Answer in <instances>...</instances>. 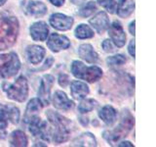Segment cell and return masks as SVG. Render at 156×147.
<instances>
[{
	"instance_id": "3",
	"label": "cell",
	"mask_w": 156,
	"mask_h": 147,
	"mask_svg": "<svg viewBox=\"0 0 156 147\" xmlns=\"http://www.w3.org/2000/svg\"><path fill=\"white\" fill-rule=\"evenodd\" d=\"M134 126V118L131 115L128 110H124L122 112L121 121L119 125L112 130H105L104 132L105 139L108 142L110 145H113L122 138H124L129 134Z\"/></svg>"
},
{
	"instance_id": "18",
	"label": "cell",
	"mask_w": 156,
	"mask_h": 147,
	"mask_svg": "<svg viewBox=\"0 0 156 147\" xmlns=\"http://www.w3.org/2000/svg\"><path fill=\"white\" fill-rule=\"evenodd\" d=\"M71 95L76 100H80L85 98L86 95L89 94V87L85 82H82L79 81H74L71 82L70 85Z\"/></svg>"
},
{
	"instance_id": "35",
	"label": "cell",
	"mask_w": 156,
	"mask_h": 147,
	"mask_svg": "<svg viewBox=\"0 0 156 147\" xmlns=\"http://www.w3.org/2000/svg\"><path fill=\"white\" fill-rule=\"evenodd\" d=\"M135 24H136V22L133 21V22L130 24V26H129V31H130V33L132 34V36H135V34H136V32H135Z\"/></svg>"
},
{
	"instance_id": "23",
	"label": "cell",
	"mask_w": 156,
	"mask_h": 147,
	"mask_svg": "<svg viewBox=\"0 0 156 147\" xmlns=\"http://www.w3.org/2000/svg\"><path fill=\"white\" fill-rule=\"evenodd\" d=\"M71 146H79V147H84V146H97V141L95 136L93 135L91 132H85L82 134L79 137L72 142Z\"/></svg>"
},
{
	"instance_id": "25",
	"label": "cell",
	"mask_w": 156,
	"mask_h": 147,
	"mask_svg": "<svg viewBox=\"0 0 156 147\" xmlns=\"http://www.w3.org/2000/svg\"><path fill=\"white\" fill-rule=\"evenodd\" d=\"M94 36V32L92 28L87 26L85 24H79L75 29V37L79 39H86V38H92Z\"/></svg>"
},
{
	"instance_id": "10",
	"label": "cell",
	"mask_w": 156,
	"mask_h": 147,
	"mask_svg": "<svg viewBox=\"0 0 156 147\" xmlns=\"http://www.w3.org/2000/svg\"><path fill=\"white\" fill-rule=\"evenodd\" d=\"M108 34L111 41L117 47L124 46V44L126 42V33L119 22L115 21L112 23L110 27H108Z\"/></svg>"
},
{
	"instance_id": "2",
	"label": "cell",
	"mask_w": 156,
	"mask_h": 147,
	"mask_svg": "<svg viewBox=\"0 0 156 147\" xmlns=\"http://www.w3.org/2000/svg\"><path fill=\"white\" fill-rule=\"evenodd\" d=\"M46 116L51 125L55 127V130L51 132V136L53 137V141L56 143H62L69 138L70 134V125L71 122L66 119V117L60 115L57 112L52 110H48L46 112Z\"/></svg>"
},
{
	"instance_id": "9",
	"label": "cell",
	"mask_w": 156,
	"mask_h": 147,
	"mask_svg": "<svg viewBox=\"0 0 156 147\" xmlns=\"http://www.w3.org/2000/svg\"><path fill=\"white\" fill-rule=\"evenodd\" d=\"M50 24L58 31H68L73 26L74 20L72 17L66 16L65 14L61 13H55L49 19Z\"/></svg>"
},
{
	"instance_id": "22",
	"label": "cell",
	"mask_w": 156,
	"mask_h": 147,
	"mask_svg": "<svg viewBox=\"0 0 156 147\" xmlns=\"http://www.w3.org/2000/svg\"><path fill=\"white\" fill-rule=\"evenodd\" d=\"M27 12L33 17H42L47 13L46 5L38 1H29L27 5Z\"/></svg>"
},
{
	"instance_id": "36",
	"label": "cell",
	"mask_w": 156,
	"mask_h": 147,
	"mask_svg": "<svg viewBox=\"0 0 156 147\" xmlns=\"http://www.w3.org/2000/svg\"><path fill=\"white\" fill-rule=\"evenodd\" d=\"M119 147H125V146H129V147H132V146H134L133 144L131 143L130 141H122L121 143L118 144Z\"/></svg>"
},
{
	"instance_id": "5",
	"label": "cell",
	"mask_w": 156,
	"mask_h": 147,
	"mask_svg": "<svg viewBox=\"0 0 156 147\" xmlns=\"http://www.w3.org/2000/svg\"><path fill=\"white\" fill-rule=\"evenodd\" d=\"M21 68V62L15 52L0 54V78L15 76Z\"/></svg>"
},
{
	"instance_id": "20",
	"label": "cell",
	"mask_w": 156,
	"mask_h": 147,
	"mask_svg": "<svg viewBox=\"0 0 156 147\" xmlns=\"http://www.w3.org/2000/svg\"><path fill=\"white\" fill-rule=\"evenodd\" d=\"M134 0H117L116 13L121 18H127L134 12Z\"/></svg>"
},
{
	"instance_id": "19",
	"label": "cell",
	"mask_w": 156,
	"mask_h": 147,
	"mask_svg": "<svg viewBox=\"0 0 156 147\" xmlns=\"http://www.w3.org/2000/svg\"><path fill=\"white\" fill-rule=\"evenodd\" d=\"M43 104L39 98H32V99L28 102L27 106L26 114H24V121L28 123L34 117H36L37 114L42 109Z\"/></svg>"
},
{
	"instance_id": "31",
	"label": "cell",
	"mask_w": 156,
	"mask_h": 147,
	"mask_svg": "<svg viewBox=\"0 0 156 147\" xmlns=\"http://www.w3.org/2000/svg\"><path fill=\"white\" fill-rule=\"evenodd\" d=\"M101 46H102V49H104L105 52L111 53V52L114 51V47H113V45H112L111 40H109V39H105V40L102 42Z\"/></svg>"
},
{
	"instance_id": "29",
	"label": "cell",
	"mask_w": 156,
	"mask_h": 147,
	"mask_svg": "<svg viewBox=\"0 0 156 147\" xmlns=\"http://www.w3.org/2000/svg\"><path fill=\"white\" fill-rule=\"evenodd\" d=\"M106 63L109 66H120L126 63V57L124 55H121V54H117V55L107 58Z\"/></svg>"
},
{
	"instance_id": "26",
	"label": "cell",
	"mask_w": 156,
	"mask_h": 147,
	"mask_svg": "<svg viewBox=\"0 0 156 147\" xmlns=\"http://www.w3.org/2000/svg\"><path fill=\"white\" fill-rule=\"evenodd\" d=\"M97 106H98V102L95 99H85L78 105V111L81 114H85V113L94 110Z\"/></svg>"
},
{
	"instance_id": "7",
	"label": "cell",
	"mask_w": 156,
	"mask_h": 147,
	"mask_svg": "<svg viewBox=\"0 0 156 147\" xmlns=\"http://www.w3.org/2000/svg\"><path fill=\"white\" fill-rule=\"evenodd\" d=\"M28 123H29L28 130L33 136H39L45 140H50L51 130L48 129L46 122L42 121L38 116H36Z\"/></svg>"
},
{
	"instance_id": "33",
	"label": "cell",
	"mask_w": 156,
	"mask_h": 147,
	"mask_svg": "<svg viewBox=\"0 0 156 147\" xmlns=\"http://www.w3.org/2000/svg\"><path fill=\"white\" fill-rule=\"evenodd\" d=\"M128 51L130 53V55L133 58H135V56H136V53H135V40H131V42L129 43Z\"/></svg>"
},
{
	"instance_id": "11",
	"label": "cell",
	"mask_w": 156,
	"mask_h": 147,
	"mask_svg": "<svg viewBox=\"0 0 156 147\" xmlns=\"http://www.w3.org/2000/svg\"><path fill=\"white\" fill-rule=\"evenodd\" d=\"M47 46L53 52L65 50L70 46V41L66 36H60L58 33H52L47 40Z\"/></svg>"
},
{
	"instance_id": "17",
	"label": "cell",
	"mask_w": 156,
	"mask_h": 147,
	"mask_svg": "<svg viewBox=\"0 0 156 147\" xmlns=\"http://www.w3.org/2000/svg\"><path fill=\"white\" fill-rule=\"evenodd\" d=\"M78 55L88 63L95 64L99 60V55L91 44H81L78 48Z\"/></svg>"
},
{
	"instance_id": "37",
	"label": "cell",
	"mask_w": 156,
	"mask_h": 147,
	"mask_svg": "<svg viewBox=\"0 0 156 147\" xmlns=\"http://www.w3.org/2000/svg\"><path fill=\"white\" fill-rule=\"evenodd\" d=\"M70 2L72 4H75V5H80L83 2H85V0H70Z\"/></svg>"
},
{
	"instance_id": "1",
	"label": "cell",
	"mask_w": 156,
	"mask_h": 147,
	"mask_svg": "<svg viewBox=\"0 0 156 147\" xmlns=\"http://www.w3.org/2000/svg\"><path fill=\"white\" fill-rule=\"evenodd\" d=\"M20 31L18 19L8 12H0V51L12 47Z\"/></svg>"
},
{
	"instance_id": "34",
	"label": "cell",
	"mask_w": 156,
	"mask_h": 147,
	"mask_svg": "<svg viewBox=\"0 0 156 147\" xmlns=\"http://www.w3.org/2000/svg\"><path fill=\"white\" fill-rule=\"evenodd\" d=\"M53 5H55V6L57 7H61L63 5V3H65L66 0H49Z\"/></svg>"
},
{
	"instance_id": "4",
	"label": "cell",
	"mask_w": 156,
	"mask_h": 147,
	"mask_svg": "<svg viewBox=\"0 0 156 147\" xmlns=\"http://www.w3.org/2000/svg\"><path fill=\"white\" fill-rule=\"evenodd\" d=\"M71 73L75 77L91 83L98 81L102 77V71L101 68L97 66L87 67L84 65V63L78 60L72 62Z\"/></svg>"
},
{
	"instance_id": "27",
	"label": "cell",
	"mask_w": 156,
	"mask_h": 147,
	"mask_svg": "<svg viewBox=\"0 0 156 147\" xmlns=\"http://www.w3.org/2000/svg\"><path fill=\"white\" fill-rule=\"evenodd\" d=\"M97 6H96V2L94 1H90L88 2L86 5H84L78 12V15L82 18H87L91 16V15L94 13V11L96 10Z\"/></svg>"
},
{
	"instance_id": "13",
	"label": "cell",
	"mask_w": 156,
	"mask_h": 147,
	"mask_svg": "<svg viewBox=\"0 0 156 147\" xmlns=\"http://www.w3.org/2000/svg\"><path fill=\"white\" fill-rule=\"evenodd\" d=\"M52 101H53V105L55 106L57 109H60V110L67 111V110H70L71 108H73V106H74L73 101L67 97V95L65 92L61 90H58L55 92V94L53 95Z\"/></svg>"
},
{
	"instance_id": "30",
	"label": "cell",
	"mask_w": 156,
	"mask_h": 147,
	"mask_svg": "<svg viewBox=\"0 0 156 147\" xmlns=\"http://www.w3.org/2000/svg\"><path fill=\"white\" fill-rule=\"evenodd\" d=\"M68 83H69V77L66 75V74H61L58 76V85L62 87H66L67 86Z\"/></svg>"
},
{
	"instance_id": "32",
	"label": "cell",
	"mask_w": 156,
	"mask_h": 147,
	"mask_svg": "<svg viewBox=\"0 0 156 147\" xmlns=\"http://www.w3.org/2000/svg\"><path fill=\"white\" fill-rule=\"evenodd\" d=\"M6 127H7V121L0 117V135L4 136L6 134Z\"/></svg>"
},
{
	"instance_id": "12",
	"label": "cell",
	"mask_w": 156,
	"mask_h": 147,
	"mask_svg": "<svg viewBox=\"0 0 156 147\" xmlns=\"http://www.w3.org/2000/svg\"><path fill=\"white\" fill-rule=\"evenodd\" d=\"M30 36L33 40L36 41H45L48 34H49V28L47 27V24L44 22H36L32 24L29 28Z\"/></svg>"
},
{
	"instance_id": "24",
	"label": "cell",
	"mask_w": 156,
	"mask_h": 147,
	"mask_svg": "<svg viewBox=\"0 0 156 147\" xmlns=\"http://www.w3.org/2000/svg\"><path fill=\"white\" fill-rule=\"evenodd\" d=\"M10 144L16 147H26L27 146V137L22 130H14L10 135Z\"/></svg>"
},
{
	"instance_id": "21",
	"label": "cell",
	"mask_w": 156,
	"mask_h": 147,
	"mask_svg": "<svg viewBox=\"0 0 156 147\" xmlns=\"http://www.w3.org/2000/svg\"><path fill=\"white\" fill-rule=\"evenodd\" d=\"M99 117L107 126H112L116 121L117 112L112 106H104L99 112Z\"/></svg>"
},
{
	"instance_id": "16",
	"label": "cell",
	"mask_w": 156,
	"mask_h": 147,
	"mask_svg": "<svg viewBox=\"0 0 156 147\" xmlns=\"http://www.w3.org/2000/svg\"><path fill=\"white\" fill-rule=\"evenodd\" d=\"M26 54L29 63L33 65H38L45 56V49L39 45H29L27 48Z\"/></svg>"
},
{
	"instance_id": "28",
	"label": "cell",
	"mask_w": 156,
	"mask_h": 147,
	"mask_svg": "<svg viewBox=\"0 0 156 147\" xmlns=\"http://www.w3.org/2000/svg\"><path fill=\"white\" fill-rule=\"evenodd\" d=\"M98 2L110 14L116 13L117 0H98Z\"/></svg>"
},
{
	"instance_id": "15",
	"label": "cell",
	"mask_w": 156,
	"mask_h": 147,
	"mask_svg": "<svg viewBox=\"0 0 156 147\" xmlns=\"http://www.w3.org/2000/svg\"><path fill=\"white\" fill-rule=\"evenodd\" d=\"M91 26L99 33H102L109 27V19L105 12H99L90 20Z\"/></svg>"
},
{
	"instance_id": "14",
	"label": "cell",
	"mask_w": 156,
	"mask_h": 147,
	"mask_svg": "<svg viewBox=\"0 0 156 147\" xmlns=\"http://www.w3.org/2000/svg\"><path fill=\"white\" fill-rule=\"evenodd\" d=\"M0 117L16 125L20 121V110L14 105H4L0 103Z\"/></svg>"
},
{
	"instance_id": "6",
	"label": "cell",
	"mask_w": 156,
	"mask_h": 147,
	"mask_svg": "<svg viewBox=\"0 0 156 147\" xmlns=\"http://www.w3.org/2000/svg\"><path fill=\"white\" fill-rule=\"evenodd\" d=\"M3 87V89L7 93V97L12 100L23 102L27 100L28 96L27 81L23 76L18 77L16 81L12 85H8L7 86L4 85Z\"/></svg>"
},
{
	"instance_id": "8",
	"label": "cell",
	"mask_w": 156,
	"mask_h": 147,
	"mask_svg": "<svg viewBox=\"0 0 156 147\" xmlns=\"http://www.w3.org/2000/svg\"><path fill=\"white\" fill-rule=\"evenodd\" d=\"M54 78L51 75H45L40 81L38 90V98L42 102L43 106H48L50 104V96H51V88L54 85Z\"/></svg>"
},
{
	"instance_id": "38",
	"label": "cell",
	"mask_w": 156,
	"mask_h": 147,
	"mask_svg": "<svg viewBox=\"0 0 156 147\" xmlns=\"http://www.w3.org/2000/svg\"><path fill=\"white\" fill-rule=\"evenodd\" d=\"M6 1H7V0H0V6H2V5H4Z\"/></svg>"
}]
</instances>
